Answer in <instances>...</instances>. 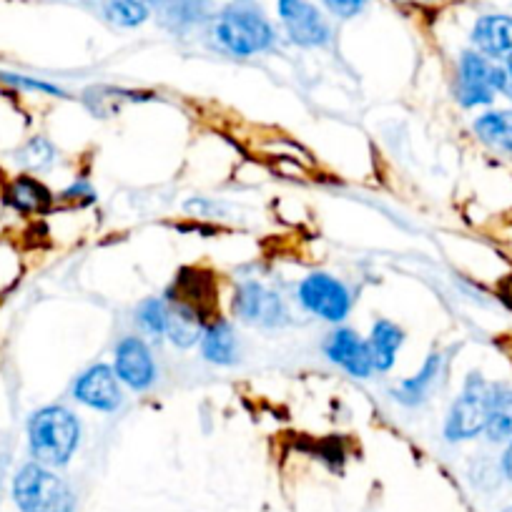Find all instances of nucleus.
<instances>
[{
	"label": "nucleus",
	"instance_id": "1a4fd4ad",
	"mask_svg": "<svg viewBox=\"0 0 512 512\" xmlns=\"http://www.w3.org/2000/svg\"><path fill=\"white\" fill-rule=\"evenodd\" d=\"M121 379L116 377L111 367L106 364H96V367L86 369L81 377L73 384V397H76L81 405L91 407V410L101 412H116L121 407L123 395H121Z\"/></svg>",
	"mask_w": 512,
	"mask_h": 512
},
{
	"label": "nucleus",
	"instance_id": "cd10ccee",
	"mask_svg": "<svg viewBox=\"0 0 512 512\" xmlns=\"http://www.w3.org/2000/svg\"><path fill=\"white\" fill-rule=\"evenodd\" d=\"M502 512H512V505H510V507H507V510H502Z\"/></svg>",
	"mask_w": 512,
	"mask_h": 512
},
{
	"label": "nucleus",
	"instance_id": "5701e85b",
	"mask_svg": "<svg viewBox=\"0 0 512 512\" xmlns=\"http://www.w3.org/2000/svg\"><path fill=\"white\" fill-rule=\"evenodd\" d=\"M329 11L339 18H354L357 13L364 11L367 0H324Z\"/></svg>",
	"mask_w": 512,
	"mask_h": 512
},
{
	"label": "nucleus",
	"instance_id": "4468645a",
	"mask_svg": "<svg viewBox=\"0 0 512 512\" xmlns=\"http://www.w3.org/2000/svg\"><path fill=\"white\" fill-rule=\"evenodd\" d=\"M442 364H445L442 354H437V352L430 354V357H427V362L422 364L420 372L412 374L410 379H405V382L397 387L395 390L397 402H402V405H410V407L422 405V402L432 395V390L437 387V382H440Z\"/></svg>",
	"mask_w": 512,
	"mask_h": 512
},
{
	"label": "nucleus",
	"instance_id": "9d476101",
	"mask_svg": "<svg viewBox=\"0 0 512 512\" xmlns=\"http://www.w3.org/2000/svg\"><path fill=\"white\" fill-rule=\"evenodd\" d=\"M116 377L131 390H149L156 379L154 354L146 347L144 339L123 337L116 347Z\"/></svg>",
	"mask_w": 512,
	"mask_h": 512
},
{
	"label": "nucleus",
	"instance_id": "7ed1b4c3",
	"mask_svg": "<svg viewBox=\"0 0 512 512\" xmlns=\"http://www.w3.org/2000/svg\"><path fill=\"white\" fill-rule=\"evenodd\" d=\"M13 500L21 512H73L76 495L63 477L41 462H28L13 480Z\"/></svg>",
	"mask_w": 512,
	"mask_h": 512
},
{
	"label": "nucleus",
	"instance_id": "6e6552de",
	"mask_svg": "<svg viewBox=\"0 0 512 512\" xmlns=\"http://www.w3.org/2000/svg\"><path fill=\"white\" fill-rule=\"evenodd\" d=\"M234 312L244 322L262 324V327H279L287 322V307L282 297L259 282H244L236 289Z\"/></svg>",
	"mask_w": 512,
	"mask_h": 512
},
{
	"label": "nucleus",
	"instance_id": "bb28decb",
	"mask_svg": "<svg viewBox=\"0 0 512 512\" xmlns=\"http://www.w3.org/2000/svg\"><path fill=\"white\" fill-rule=\"evenodd\" d=\"M505 61H507V63H505V71L510 73V78H512V53H510V56L505 58Z\"/></svg>",
	"mask_w": 512,
	"mask_h": 512
},
{
	"label": "nucleus",
	"instance_id": "423d86ee",
	"mask_svg": "<svg viewBox=\"0 0 512 512\" xmlns=\"http://www.w3.org/2000/svg\"><path fill=\"white\" fill-rule=\"evenodd\" d=\"M299 302L314 317H322L327 322H342L352 309V297L349 289L332 274H309L299 284Z\"/></svg>",
	"mask_w": 512,
	"mask_h": 512
},
{
	"label": "nucleus",
	"instance_id": "ddd939ff",
	"mask_svg": "<svg viewBox=\"0 0 512 512\" xmlns=\"http://www.w3.org/2000/svg\"><path fill=\"white\" fill-rule=\"evenodd\" d=\"M402 342H405V332L390 319H379L372 327V334L367 339L369 359H372V369L377 372H387L395 364L397 352H400Z\"/></svg>",
	"mask_w": 512,
	"mask_h": 512
},
{
	"label": "nucleus",
	"instance_id": "dca6fc26",
	"mask_svg": "<svg viewBox=\"0 0 512 512\" xmlns=\"http://www.w3.org/2000/svg\"><path fill=\"white\" fill-rule=\"evenodd\" d=\"M206 319L199 312L181 302L169 304V319H166V337L176 344V347H191L204 337Z\"/></svg>",
	"mask_w": 512,
	"mask_h": 512
},
{
	"label": "nucleus",
	"instance_id": "f03ea898",
	"mask_svg": "<svg viewBox=\"0 0 512 512\" xmlns=\"http://www.w3.org/2000/svg\"><path fill=\"white\" fill-rule=\"evenodd\" d=\"M216 41L234 56H256L274 43V28L254 0H234L216 18Z\"/></svg>",
	"mask_w": 512,
	"mask_h": 512
},
{
	"label": "nucleus",
	"instance_id": "4be33fe9",
	"mask_svg": "<svg viewBox=\"0 0 512 512\" xmlns=\"http://www.w3.org/2000/svg\"><path fill=\"white\" fill-rule=\"evenodd\" d=\"M53 159H56V151H53L51 141L46 139L28 141L21 151V161L28 169H46V166L53 164Z\"/></svg>",
	"mask_w": 512,
	"mask_h": 512
},
{
	"label": "nucleus",
	"instance_id": "9b49d317",
	"mask_svg": "<svg viewBox=\"0 0 512 512\" xmlns=\"http://www.w3.org/2000/svg\"><path fill=\"white\" fill-rule=\"evenodd\" d=\"M324 352H327V357L332 359L334 364L347 369L352 377H369V374L374 372L367 342L359 339L352 329H337V332L329 337V342L324 344Z\"/></svg>",
	"mask_w": 512,
	"mask_h": 512
},
{
	"label": "nucleus",
	"instance_id": "6ab92c4d",
	"mask_svg": "<svg viewBox=\"0 0 512 512\" xmlns=\"http://www.w3.org/2000/svg\"><path fill=\"white\" fill-rule=\"evenodd\" d=\"M201 352L211 364H231L236 359V337L234 329L224 319H216L204 329L201 337Z\"/></svg>",
	"mask_w": 512,
	"mask_h": 512
},
{
	"label": "nucleus",
	"instance_id": "f257e3e1",
	"mask_svg": "<svg viewBox=\"0 0 512 512\" xmlns=\"http://www.w3.org/2000/svg\"><path fill=\"white\" fill-rule=\"evenodd\" d=\"M81 442V425L76 415L61 405L38 410L28 422V445L36 462L46 467H63L76 455Z\"/></svg>",
	"mask_w": 512,
	"mask_h": 512
},
{
	"label": "nucleus",
	"instance_id": "b1692460",
	"mask_svg": "<svg viewBox=\"0 0 512 512\" xmlns=\"http://www.w3.org/2000/svg\"><path fill=\"white\" fill-rule=\"evenodd\" d=\"M0 78H3V81H8V83H13V86L31 88V91H43V93H53V96H61V91H58L56 86H51V83L36 81V78H23V76H13V73H0Z\"/></svg>",
	"mask_w": 512,
	"mask_h": 512
},
{
	"label": "nucleus",
	"instance_id": "a878e982",
	"mask_svg": "<svg viewBox=\"0 0 512 512\" xmlns=\"http://www.w3.org/2000/svg\"><path fill=\"white\" fill-rule=\"evenodd\" d=\"M500 297H502V302L512 309V277H507L505 282L500 284Z\"/></svg>",
	"mask_w": 512,
	"mask_h": 512
},
{
	"label": "nucleus",
	"instance_id": "f8f14e48",
	"mask_svg": "<svg viewBox=\"0 0 512 512\" xmlns=\"http://www.w3.org/2000/svg\"><path fill=\"white\" fill-rule=\"evenodd\" d=\"M472 43L477 53L492 58H507L512 53V16L492 13V16L477 18L472 26Z\"/></svg>",
	"mask_w": 512,
	"mask_h": 512
},
{
	"label": "nucleus",
	"instance_id": "f3484780",
	"mask_svg": "<svg viewBox=\"0 0 512 512\" xmlns=\"http://www.w3.org/2000/svg\"><path fill=\"white\" fill-rule=\"evenodd\" d=\"M6 201L23 214H41L53 204V194L43 181L33 179V176H21V179L11 181V186L6 189Z\"/></svg>",
	"mask_w": 512,
	"mask_h": 512
},
{
	"label": "nucleus",
	"instance_id": "20e7f679",
	"mask_svg": "<svg viewBox=\"0 0 512 512\" xmlns=\"http://www.w3.org/2000/svg\"><path fill=\"white\" fill-rule=\"evenodd\" d=\"M495 93H505L512 98V78L505 68L495 66L487 56L477 51L462 53L457 63L455 96L465 108L487 106Z\"/></svg>",
	"mask_w": 512,
	"mask_h": 512
},
{
	"label": "nucleus",
	"instance_id": "39448f33",
	"mask_svg": "<svg viewBox=\"0 0 512 512\" xmlns=\"http://www.w3.org/2000/svg\"><path fill=\"white\" fill-rule=\"evenodd\" d=\"M497 384H490L482 379L480 374H472L467 379L465 390L457 397L452 405L450 415H447L445 437L450 442L472 440L480 432L487 430V422L492 417V407H495Z\"/></svg>",
	"mask_w": 512,
	"mask_h": 512
},
{
	"label": "nucleus",
	"instance_id": "2eb2a0df",
	"mask_svg": "<svg viewBox=\"0 0 512 512\" xmlns=\"http://www.w3.org/2000/svg\"><path fill=\"white\" fill-rule=\"evenodd\" d=\"M174 289H176V297H171V302L186 304V307H191L194 312H199L201 317L206 319V314H209L211 304H214V297H216V289H214V282H211V277L199 274L196 269H184Z\"/></svg>",
	"mask_w": 512,
	"mask_h": 512
},
{
	"label": "nucleus",
	"instance_id": "393cba45",
	"mask_svg": "<svg viewBox=\"0 0 512 512\" xmlns=\"http://www.w3.org/2000/svg\"><path fill=\"white\" fill-rule=\"evenodd\" d=\"M502 475L512 482V440H510V445H507L505 455H502Z\"/></svg>",
	"mask_w": 512,
	"mask_h": 512
},
{
	"label": "nucleus",
	"instance_id": "aec40b11",
	"mask_svg": "<svg viewBox=\"0 0 512 512\" xmlns=\"http://www.w3.org/2000/svg\"><path fill=\"white\" fill-rule=\"evenodd\" d=\"M154 6H159L169 21L184 26V23H194L204 18L209 0H156Z\"/></svg>",
	"mask_w": 512,
	"mask_h": 512
},
{
	"label": "nucleus",
	"instance_id": "412c9836",
	"mask_svg": "<svg viewBox=\"0 0 512 512\" xmlns=\"http://www.w3.org/2000/svg\"><path fill=\"white\" fill-rule=\"evenodd\" d=\"M166 319H169V302L164 299H146L136 312V322L149 334H166Z\"/></svg>",
	"mask_w": 512,
	"mask_h": 512
},
{
	"label": "nucleus",
	"instance_id": "a211bd4d",
	"mask_svg": "<svg viewBox=\"0 0 512 512\" xmlns=\"http://www.w3.org/2000/svg\"><path fill=\"white\" fill-rule=\"evenodd\" d=\"M475 134L482 144L512 159V111H490L475 121Z\"/></svg>",
	"mask_w": 512,
	"mask_h": 512
},
{
	"label": "nucleus",
	"instance_id": "0eeeda50",
	"mask_svg": "<svg viewBox=\"0 0 512 512\" xmlns=\"http://www.w3.org/2000/svg\"><path fill=\"white\" fill-rule=\"evenodd\" d=\"M279 18L284 31L297 46L322 48L332 41V28L317 6L309 0H279Z\"/></svg>",
	"mask_w": 512,
	"mask_h": 512
}]
</instances>
